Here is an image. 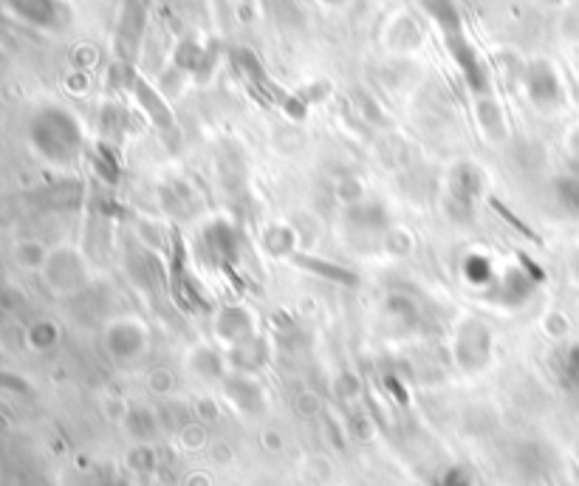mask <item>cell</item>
Masks as SVG:
<instances>
[{"label": "cell", "mask_w": 579, "mask_h": 486, "mask_svg": "<svg viewBox=\"0 0 579 486\" xmlns=\"http://www.w3.org/2000/svg\"><path fill=\"white\" fill-rule=\"evenodd\" d=\"M241 65H243V71H246V74H249L252 80L258 82L260 91H266V94H269V99H272V102H277V105H280L283 111H289V114H294V116L306 114V108H303V105H300L297 99L289 97V94H286L283 88H277V85H274V82L269 80L266 74H263V68H260V65L255 63V57H252V54H241Z\"/></svg>", "instance_id": "cell-1"}, {"label": "cell", "mask_w": 579, "mask_h": 486, "mask_svg": "<svg viewBox=\"0 0 579 486\" xmlns=\"http://www.w3.org/2000/svg\"><path fill=\"white\" fill-rule=\"evenodd\" d=\"M130 85L136 88V94H139V102H142L147 111H150V116H153V119H159L161 125H170V111H167V108H164V102H161V99L156 97V94H153L150 88H147V82H142L139 77H136V74H133V80H130Z\"/></svg>", "instance_id": "cell-2"}, {"label": "cell", "mask_w": 579, "mask_h": 486, "mask_svg": "<svg viewBox=\"0 0 579 486\" xmlns=\"http://www.w3.org/2000/svg\"><path fill=\"white\" fill-rule=\"evenodd\" d=\"M495 275V269H492V263L481 255H472L467 260V277L475 283V286H483V283H489Z\"/></svg>", "instance_id": "cell-3"}, {"label": "cell", "mask_w": 579, "mask_h": 486, "mask_svg": "<svg viewBox=\"0 0 579 486\" xmlns=\"http://www.w3.org/2000/svg\"><path fill=\"white\" fill-rule=\"evenodd\" d=\"M438 486H472V478H469V472L464 467H452V470L444 472Z\"/></svg>", "instance_id": "cell-4"}, {"label": "cell", "mask_w": 579, "mask_h": 486, "mask_svg": "<svg viewBox=\"0 0 579 486\" xmlns=\"http://www.w3.org/2000/svg\"><path fill=\"white\" fill-rule=\"evenodd\" d=\"M563 373L568 379H574V382L579 379V345H574L563 357Z\"/></svg>", "instance_id": "cell-5"}, {"label": "cell", "mask_w": 579, "mask_h": 486, "mask_svg": "<svg viewBox=\"0 0 579 486\" xmlns=\"http://www.w3.org/2000/svg\"><path fill=\"white\" fill-rule=\"evenodd\" d=\"M3 427H6V422H3V416H0V430H3Z\"/></svg>", "instance_id": "cell-6"}]
</instances>
